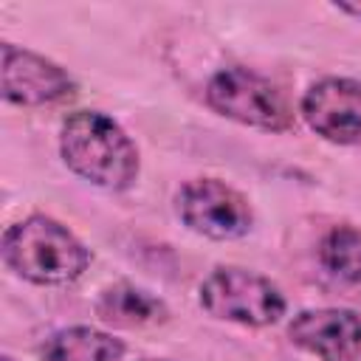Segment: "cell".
I'll list each match as a JSON object with an SVG mask.
<instances>
[{
  "label": "cell",
  "instance_id": "cell-1",
  "mask_svg": "<svg viewBox=\"0 0 361 361\" xmlns=\"http://www.w3.org/2000/svg\"><path fill=\"white\" fill-rule=\"evenodd\" d=\"M59 152L73 175L107 192L130 189L141 169L133 138L99 110H76L62 121Z\"/></svg>",
  "mask_w": 361,
  "mask_h": 361
},
{
  "label": "cell",
  "instance_id": "cell-2",
  "mask_svg": "<svg viewBox=\"0 0 361 361\" xmlns=\"http://www.w3.org/2000/svg\"><path fill=\"white\" fill-rule=\"evenodd\" d=\"M3 259L34 285H71L87 271L90 251L59 220L31 214L6 228Z\"/></svg>",
  "mask_w": 361,
  "mask_h": 361
},
{
  "label": "cell",
  "instance_id": "cell-3",
  "mask_svg": "<svg viewBox=\"0 0 361 361\" xmlns=\"http://www.w3.org/2000/svg\"><path fill=\"white\" fill-rule=\"evenodd\" d=\"M206 104L243 127L285 133L293 127V110L285 93L265 76L248 68H226L217 71L206 82Z\"/></svg>",
  "mask_w": 361,
  "mask_h": 361
},
{
  "label": "cell",
  "instance_id": "cell-4",
  "mask_svg": "<svg viewBox=\"0 0 361 361\" xmlns=\"http://www.w3.org/2000/svg\"><path fill=\"white\" fill-rule=\"evenodd\" d=\"M200 305L209 316L243 327H268L285 316L282 290L245 268H214L200 282Z\"/></svg>",
  "mask_w": 361,
  "mask_h": 361
},
{
  "label": "cell",
  "instance_id": "cell-5",
  "mask_svg": "<svg viewBox=\"0 0 361 361\" xmlns=\"http://www.w3.org/2000/svg\"><path fill=\"white\" fill-rule=\"evenodd\" d=\"M175 203L183 226L209 240H237L248 234L254 220L245 195L217 178L186 180Z\"/></svg>",
  "mask_w": 361,
  "mask_h": 361
},
{
  "label": "cell",
  "instance_id": "cell-6",
  "mask_svg": "<svg viewBox=\"0 0 361 361\" xmlns=\"http://www.w3.org/2000/svg\"><path fill=\"white\" fill-rule=\"evenodd\" d=\"M0 90L8 104L17 107H45L73 96L76 85L56 62L3 42L0 48Z\"/></svg>",
  "mask_w": 361,
  "mask_h": 361
},
{
  "label": "cell",
  "instance_id": "cell-7",
  "mask_svg": "<svg viewBox=\"0 0 361 361\" xmlns=\"http://www.w3.org/2000/svg\"><path fill=\"white\" fill-rule=\"evenodd\" d=\"M302 118L307 127L333 141L353 144L361 138V79L324 76L302 96Z\"/></svg>",
  "mask_w": 361,
  "mask_h": 361
},
{
  "label": "cell",
  "instance_id": "cell-8",
  "mask_svg": "<svg viewBox=\"0 0 361 361\" xmlns=\"http://www.w3.org/2000/svg\"><path fill=\"white\" fill-rule=\"evenodd\" d=\"M288 338L319 361H355L361 355V316L347 307L302 310L290 319Z\"/></svg>",
  "mask_w": 361,
  "mask_h": 361
},
{
  "label": "cell",
  "instance_id": "cell-9",
  "mask_svg": "<svg viewBox=\"0 0 361 361\" xmlns=\"http://www.w3.org/2000/svg\"><path fill=\"white\" fill-rule=\"evenodd\" d=\"M96 316L110 324V327H121V330H141V327H155L164 324L169 310L166 305L152 296L149 290L133 285V282H116L107 285L93 305Z\"/></svg>",
  "mask_w": 361,
  "mask_h": 361
},
{
  "label": "cell",
  "instance_id": "cell-10",
  "mask_svg": "<svg viewBox=\"0 0 361 361\" xmlns=\"http://www.w3.org/2000/svg\"><path fill=\"white\" fill-rule=\"evenodd\" d=\"M121 355H124L121 338L85 324L56 330L39 344L42 361H118Z\"/></svg>",
  "mask_w": 361,
  "mask_h": 361
},
{
  "label": "cell",
  "instance_id": "cell-11",
  "mask_svg": "<svg viewBox=\"0 0 361 361\" xmlns=\"http://www.w3.org/2000/svg\"><path fill=\"white\" fill-rule=\"evenodd\" d=\"M319 259L333 276L344 282H361V228L355 226L330 228L322 237Z\"/></svg>",
  "mask_w": 361,
  "mask_h": 361
},
{
  "label": "cell",
  "instance_id": "cell-12",
  "mask_svg": "<svg viewBox=\"0 0 361 361\" xmlns=\"http://www.w3.org/2000/svg\"><path fill=\"white\" fill-rule=\"evenodd\" d=\"M333 8L353 14V17H361V0H338V3H333Z\"/></svg>",
  "mask_w": 361,
  "mask_h": 361
},
{
  "label": "cell",
  "instance_id": "cell-13",
  "mask_svg": "<svg viewBox=\"0 0 361 361\" xmlns=\"http://www.w3.org/2000/svg\"><path fill=\"white\" fill-rule=\"evenodd\" d=\"M3 361H14V358H11V355H3Z\"/></svg>",
  "mask_w": 361,
  "mask_h": 361
},
{
  "label": "cell",
  "instance_id": "cell-14",
  "mask_svg": "<svg viewBox=\"0 0 361 361\" xmlns=\"http://www.w3.org/2000/svg\"><path fill=\"white\" fill-rule=\"evenodd\" d=\"M144 361H164V358H144Z\"/></svg>",
  "mask_w": 361,
  "mask_h": 361
}]
</instances>
